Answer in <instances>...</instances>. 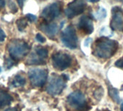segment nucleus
<instances>
[{"mask_svg": "<svg viewBox=\"0 0 123 111\" xmlns=\"http://www.w3.org/2000/svg\"><path fill=\"white\" fill-rule=\"evenodd\" d=\"M36 39L37 41H38L39 43H44L46 41V39L41 34V33H37L36 36Z\"/></svg>", "mask_w": 123, "mask_h": 111, "instance_id": "obj_20", "label": "nucleus"}, {"mask_svg": "<svg viewBox=\"0 0 123 111\" xmlns=\"http://www.w3.org/2000/svg\"><path fill=\"white\" fill-rule=\"evenodd\" d=\"M115 65L118 68H123V58H121L119 60H117L115 62Z\"/></svg>", "mask_w": 123, "mask_h": 111, "instance_id": "obj_22", "label": "nucleus"}, {"mask_svg": "<svg viewBox=\"0 0 123 111\" xmlns=\"http://www.w3.org/2000/svg\"><path fill=\"white\" fill-rule=\"evenodd\" d=\"M67 100L69 105L77 110L86 111L88 108V104L86 97L79 91H73L69 94Z\"/></svg>", "mask_w": 123, "mask_h": 111, "instance_id": "obj_5", "label": "nucleus"}, {"mask_svg": "<svg viewBox=\"0 0 123 111\" xmlns=\"http://www.w3.org/2000/svg\"><path fill=\"white\" fill-rule=\"evenodd\" d=\"M91 41V38H88V39H87L86 40V41H85V46H88V44H89V42Z\"/></svg>", "mask_w": 123, "mask_h": 111, "instance_id": "obj_27", "label": "nucleus"}, {"mask_svg": "<svg viewBox=\"0 0 123 111\" xmlns=\"http://www.w3.org/2000/svg\"><path fill=\"white\" fill-rule=\"evenodd\" d=\"M62 2L56 1L45 7L41 12V16L46 20V22L49 23L57 18L61 15L62 12Z\"/></svg>", "mask_w": 123, "mask_h": 111, "instance_id": "obj_3", "label": "nucleus"}, {"mask_svg": "<svg viewBox=\"0 0 123 111\" xmlns=\"http://www.w3.org/2000/svg\"><path fill=\"white\" fill-rule=\"evenodd\" d=\"M17 26L20 31H23L28 26V19L26 18H21L16 21Z\"/></svg>", "mask_w": 123, "mask_h": 111, "instance_id": "obj_18", "label": "nucleus"}, {"mask_svg": "<svg viewBox=\"0 0 123 111\" xmlns=\"http://www.w3.org/2000/svg\"><path fill=\"white\" fill-rule=\"evenodd\" d=\"M61 41L62 44L70 49L78 47V36L76 31L73 26H68L61 34Z\"/></svg>", "mask_w": 123, "mask_h": 111, "instance_id": "obj_6", "label": "nucleus"}, {"mask_svg": "<svg viewBox=\"0 0 123 111\" xmlns=\"http://www.w3.org/2000/svg\"><path fill=\"white\" fill-rule=\"evenodd\" d=\"M88 1H89L90 2H91V3H96V2H99L100 0H88Z\"/></svg>", "mask_w": 123, "mask_h": 111, "instance_id": "obj_29", "label": "nucleus"}, {"mask_svg": "<svg viewBox=\"0 0 123 111\" xmlns=\"http://www.w3.org/2000/svg\"><path fill=\"white\" fill-rule=\"evenodd\" d=\"M30 46L23 40L13 39L8 44V51L10 57L14 60H19L28 54Z\"/></svg>", "mask_w": 123, "mask_h": 111, "instance_id": "obj_2", "label": "nucleus"}, {"mask_svg": "<svg viewBox=\"0 0 123 111\" xmlns=\"http://www.w3.org/2000/svg\"><path fill=\"white\" fill-rule=\"evenodd\" d=\"M25 18L28 19V20H29L31 22H34L37 19V17L35 15H33V14H26Z\"/></svg>", "mask_w": 123, "mask_h": 111, "instance_id": "obj_21", "label": "nucleus"}, {"mask_svg": "<svg viewBox=\"0 0 123 111\" xmlns=\"http://www.w3.org/2000/svg\"><path fill=\"white\" fill-rule=\"evenodd\" d=\"M4 111H17V109L15 107H10V108H8V109H6Z\"/></svg>", "mask_w": 123, "mask_h": 111, "instance_id": "obj_28", "label": "nucleus"}, {"mask_svg": "<svg viewBox=\"0 0 123 111\" xmlns=\"http://www.w3.org/2000/svg\"><path fill=\"white\" fill-rule=\"evenodd\" d=\"M120 110H121V111H123V102L121 104V106H120Z\"/></svg>", "mask_w": 123, "mask_h": 111, "instance_id": "obj_30", "label": "nucleus"}, {"mask_svg": "<svg viewBox=\"0 0 123 111\" xmlns=\"http://www.w3.org/2000/svg\"><path fill=\"white\" fill-rule=\"evenodd\" d=\"M39 29L50 38H54L58 33L59 27L55 23H43L39 26Z\"/></svg>", "mask_w": 123, "mask_h": 111, "instance_id": "obj_12", "label": "nucleus"}, {"mask_svg": "<svg viewBox=\"0 0 123 111\" xmlns=\"http://www.w3.org/2000/svg\"><path fill=\"white\" fill-rule=\"evenodd\" d=\"M35 53L43 60L48 57V50L44 47H36L35 49Z\"/></svg>", "mask_w": 123, "mask_h": 111, "instance_id": "obj_17", "label": "nucleus"}, {"mask_svg": "<svg viewBox=\"0 0 123 111\" xmlns=\"http://www.w3.org/2000/svg\"><path fill=\"white\" fill-rule=\"evenodd\" d=\"M25 82H26V81H25V78H23V77L21 76L18 75V76H16L14 78V79H13V81H12V86L13 87L22 86L25 85Z\"/></svg>", "mask_w": 123, "mask_h": 111, "instance_id": "obj_16", "label": "nucleus"}, {"mask_svg": "<svg viewBox=\"0 0 123 111\" xmlns=\"http://www.w3.org/2000/svg\"><path fill=\"white\" fill-rule=\"evenodd\" d=\"M86 6V0H73L68 5V7L65 10V15L68 18H73L82 14L85 11Z\"/></svg>", "mask_w": 123, "mask_h": 111, "instance_id": "obj_9", "label": "nucleus"}, {"mask_svg": "<svg viewBox=\"0 0 123 111\" xmlns=\"http://www.w3.org/2000/svg\"><path fill=\"white\" fill-rule=\"evenodd\" d=\"M5 6V0H0V8H2Z\"/></svg>", "mask_w": 123, "mask_h": 111, "instance_id": "obj_26", "label": "nucleus"}, {"mask_svg": "<svg viewBox=\"0 0 123 111\" xmlns=\"http://www.w3.org/2000/svg\"><path fill=\"white\" fill-rule=\"evenodd\" d=\"M66 76L52 75L50 78L49 84L46 88L47 92L52 96L58 95L62 93L66 86Z\"/></svg>", "mask_w": 123, "mask_h": 111, "instance_id": "obj_4", "label": "nucleus"}, {"mask_svg": "<svg viewBox=\"0 0 123 111\" xmlns=\"http://www.w3.org/2000/svg\"><path fill=\"white\" fill-rule=\"evenodd\" d=\"M14 63V61L13 60H12L11 59H7V61H6V65H7V68H10L12 65H13V63Z\"/></svg>", "mask_w": 123, "mask_h": 111, "instance_id": "obj_24", "label": "nucleus"}, {"mask_svg": "<svg viewBox=\"0 0 123 111\" xmlns=\"http://www.w3.org/2000/svg\"><path fill=\"white\" fill-rule=\"evenodd\" d=\"M78 27L85 34H91L94 30V26L92 20L86 15L82 16L80 18Z\"/></svg>", "mask_w": 123, "mask_h": 111, "instance_id": "obj_11", "label": "nucleus"}, {"mask_svg": "<svg viewBox=\"0 0 123 111\" xmlns=\"http://www.w3.org/2000/svg\"><path fill=\"white\" fill-rule=\"evenodd\" d=\"M111 19L110 28L113 31H123V12L119 7H114L111 10Z\"/></svg>", "mask_w": 123, "mask_h": 111, "instance_id": "obj_10", "label": "nucleus"}, {"mask_svg": "<svg viewBox=\"0 0 123 111\" xmlns=\"http://www.w3.org/2000/svg\"><path fill=\"white\" fill-rule=\"evenodd\" d=\"M119 44L117 41L106 37L98 39L93 46V54L96 57L103 59L111 58L117 52Z\"/></svg>", "mask_w": 123, "mask_h": 111, "instance_id": "obj_1", "label": "nucleus"}, {"mask_svg": "<svg viewBox=\"0 0 123 111\" xmlns=\"http://www.w3.org/2000/svg\"><path fill=\"white\" fill-rule=\"evenodd\" d=\"M27 63L29 65H43L46 63V61L45 60L38 57L36 53H33L30 55Z\"/></svg>", "mask_w": 123, "mask_h": 111, "instance_id": "obj_14", "label": "nucleus"}, {"mask_svg": "<svg viewBox=\"0 0 123 111\" xmlns=\"http://www.w3.org/2000/svg\"><path fill=\"white\" fill-rule=\"evenodd\" d=\"M109 94L111 98L116 102V103H120L121 102V98L119 97V91L115 88H110L109 89Z\"/></svg>", "mask_w": 123, "mask_h": 111, "instance_id": "obj_15", "label": "nucleus"}, {"mask_svg": "<svg viewBox=\"0 0 123 111\" xmlns=\"http://www.w3.org/2000/svg\"><path fill=\"white\" fill-rule=\"evenodd\" d=\"M51 60L54 68L59 71H64L67 69L72 63V58L70 55L62 52L54 53L52 55Z\"/></svg>", "mask_w": 123, "mask_h": 111, "instance_id": "obj_7", "label": "nucleus"}, {"mask_svg": "<svg viewBox=\"0 0 123 111\" xmlns=\"http://www.w3.org/2000/svg\"><path fill=\"white\" fill-rule=\"evenodd\" d=\"M13 98L10 94L5 91H0V107L9 105L12 102Z\"/></svg>", "mask_w": 123, "mask_h": 111, "instance_id": "obj_13", "label": "nucleus"}, {"mask_svg": "<svg viewBox=\"0 0 123 111\" xmlns=\"http://www.w3.org/2000/svg\"><path fill=\"white\" fill-rule=\"evenodd\" d=\"M16 1H17L18 5L20 6V8H23V5H24V2H25V0H16Z\"/></svg>", "mask_w": 123, "mask_h": 111, "instance_id": "obj_25", "label": "nucleus"}, {"mask_svg": "<svg viewBox=\"0 0 123 111\" xmlns=\"http://www.w3.org/2000/svg\"><path fill=\"white\" fill-rule=\"evenodd\" d=\"M28 77L33 86L40 87L46 82L48 71L43 68H33L28 71Z\"/></svg>", "mask_w": 123, "mask_h": 111, "instance_id": "obj_8", "label": "nucleus"}, {"mask_svg": "<svg viewBox=\"0 0 123 111\" xmlns=\"http://www.w3.org/2000/svg\"><path fill=\"white\" fill-rule=\"evenodd\" d=\"M94 17L97 20H103L104 18H105L106 17V9H104L103 7L99 8V10L96 13H95Z\"/></svg>", "mask_w": 123, "mask_h": 111, "instance_id": "obj_19", "label": "nucleus"}, {"mask_svg": "<svg viewBox=\"0 0 123 111\" xmlns=\"http://www.w3.org/2000/svg\"><path fill=\"white\" fill-rule=\"evenodd\" d=\"M6 38V34L5 31L0 28V41H4Z\"/></svg>", "mask_w": 123, "mask_h": 111, "instance_id": "obj_23", "label": "nucleus"}, {"mask_svg": "<svg viewBox=\"0 0 123 111\" xmlns=\"http://www.w3.org/2000/svg\"><path fill=\"white\" fill-rule=\"evenodd\" d=\"M117 2H123V0H116Z\"/></svg>", "mask_w": 123, "mask_h": 111, "instance_id": "obj_31", "label": "nucleus"}]
</instances>
